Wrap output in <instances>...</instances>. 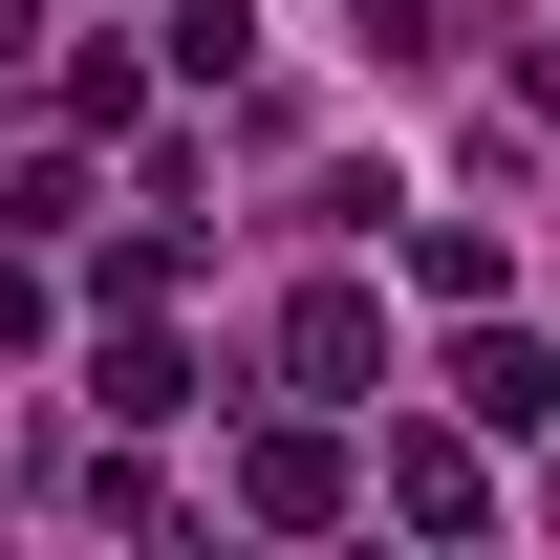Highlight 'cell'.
I'll use <instances>...</instances> for the list:
<instances>
[{
	"label": "cell",
	"mask_w": 560,
	"mask_h": 560,
	"mask_svg": "<svg viewBox=\"0 0 560 560\" xmlns=\"http://www.w3.org/2000/svg\"><path fill=\"white\" fill-rule=\"evenodd\" d=\"M280 388H302V410H366V388H388V302H366V280H302V302H280Z\"/></svg>",
	"instance_id": "6da1fadb"
},
{
	"label": "cell",
	"mask_w": 560,
	"mask_h": 560,
	"mask_svg": "<svg viewBox=\"0 0 560 560\" xmlns=\"http://www.w3.org/2000/svg\"><path fill=\"white\" fill-rule=\"evenodd\" d=\"M346 431H237V517H259V539H324V517H346Z\"/></svg>",
	"instance_id": "7a4b0ae2"
},
{
	"label": "cell",
	"mask_w": 560,
	"mask_h": 560,
	"mask_svg": "<svg viewBox=\"0 0 560 560\" xmlns=\"http://www.w3.org/2000/svg\"><path fill=\"white\" fill-rule=\"evenodd\" d=\"M453 410H475V431H560V346H517V324L475 302V346H453Z\"/></svg>",
	"instance_id": "3957f363"
},
{
	"label": "cell",
	"mask_w": 560,
	"mask_h": 560,
	"mask_svg": "<svg viewBox=\"0 0 560 560\" xmlns=\"http://www.w3.org/2000/svg\"><path fill=\"white\" fill-rule=\"evenodd\" d=\"M388 517H410V539H475V517H495L475 431H388Z\"/></svg>",
	"instance_id": "277c9868"
},
{
	"label": "cell",
	"mask_w": 560,
	"mask_h": 560,
	"mask_svg": "<svg viewBox=\"0 0 560 560\" xmlns=\"http://www.w3.org/2000/svg\"><path fill=\"white\" fill-rule=\"evenodd\" d=\"M86 388H108L130 431H173V410H195V346H173L151 302H108V366H86Z\"/></svg>",
	"instance_id": "5b68a950"
},
{
	"label": "cell",
	"mask_w": 560,
	"mask_h": 560,
	"mask_svg": "<svg viewBox=\"0 0 560 560\" xmlns=\"http://www.w3.org/2000/svg\"><path fill=\"white\" fill-rule=\"evenodd\" d=\"M44 108H66V130H130L151 66H130V44H66V66H44Z\"/></svg>",
	"instance_id": "8992f818"
},
{
	"label": "cell",
	"mask_w": 560,
	"mask_h": 560,
	"mask_svg": "<svg viewBox=\"0 0 560 560\" xmlns=\"http://www.w3.org/2000/svg\"><path fill=\"white\" fill-rule=\"evenodd\" d=\"M410 280H431V302H453V324H475V302H495V280H517V259H495V215H431V237H410Z\"/></svg>",
	"instance_id": "52a82bcc"
},
{
	"label": "cell",
	"mask_w": 560,
	"mask_h": 560,
	"mask_svg": "<svg viewBox=\"0 0 560 560\" xmlns=\"http://www.w3.org/2000/svg\"><path fill=\"white\" fill-rule=\"evenodd\" d=\"M0 346H44V237H22V259H0Z\"/></svg>",
	"instance_id": "ba28073f"
},
{
	"label": "cell",
	"mask_w": 560,
	"mask_h": 560,
	"mask_svg": "<svg viewBox=\"0 0 560 560\" xmlns=\"http://www.w3.org/2000/svg\"><path fill=\"white\" fill-rule=\"evenodd\" d=\"M431 22H453V0H366V44H388V66H431Z\"/></svg>",
	"instance_id": "9c48e42d"
},
{
	"label": "cell",
	"mask_w": 560,
	"mask_h": 560,
	"mask_svg": "<svg viewBox=\"0 0 560 560\" xmlns=\"http://www.w3.org/2000/svg\"><path fill=\"white\" fill-rule=\"evenodd\" d=\"M517 108H539V130H560V44H539V86H517Z\"/></svg>",
	"instance_id": "30bf717a"
}]
</instances>
